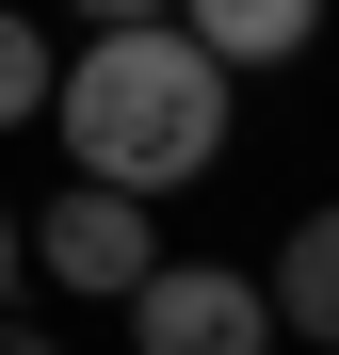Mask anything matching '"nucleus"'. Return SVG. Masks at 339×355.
I'll use <instances>...</instances> for the list:
<instances>
[{
  "mask_svg": "<svg viewBox=\"0 0 339 355\" xmlns=\"http://www.w3.org/2000/svg\"><path fill=\"white\" fill-rule=\"evenodd\" d=\"M226 113H243V81H226L178 17L97 33V49L49 65V130H65V162L97 178V194H178V178H210L226 162Z\"/></svg>",
  "mask_w": 339,
  "mask_h": 355,
  "instance_id": "f257e3e1",
  "label": "nucleus"
},
{
  "mask_svg": "<svg viewBox=\"0 0 339 355\" xmlns=\"http://www.w3.org/2000/svg\"><path fill=\"white\" fill-rule=\"evenodd\" d=\"M130 339H146V355H275V307H259L243 259H146Z\"/></svg>",
  "mask_w": 339,
  "mask_h": 355,
  "instance_id": "f03ea898",
  "label": "nucleus"
},
{
  "mask_svg": "<svg viewBox=\"0 0 339 355\" xmlns=\"http://www.w3.org/2000/svg\"><path fill=\"white\" fill-rule=\"evenodd\" d=\"M17 259L65 275V291H97V307H130L162 243H146V194H97V178H81V194H49V210L17 226Z\"/></svg>",
  "mask_w": 339,
  "mask_h": 355,
  "instance_id": "7ed1b4c3",
  "label": "nucleus"
},
{
  "mask_svg": "<svg viewBox=\"0 0 339 355\" xmlns=\"http://www.w3.org/2000/svg\"><path fill=\"white\" fill-rule=\"evenodd\" d=\"M259 307H275V339H323L339 355V194L275 243V275H259Z\"/></svg>",
  "mask_w": 339,
  "mask_h": 355,
  "instance_id": "20e7f679",
  "label": "nucleus"
},
{
  "mask_svg": "<svg viewBox=\"0 0 339 355\" xmlns=\"http://www.w3.org/2000/svg\"><path fill=\"white\" fill-rule=\"evenodd\" d=\"M178 33L210 49L226 81H243V65H291V49L323 33V0H178Z\"/></svg>",
  "mask_w": 339,
  "mask_h": 355,
  "instance_id": "39448f33",
  "label": "nucleus"
},
{
  "mask_svg": "<svg viewBox=\"0 0 339 355\" xmlns=\"http://www.w3.org/2000/svg\"><path fill=\"white\" fill-rule=\"evenodd\" d=\"M33 113H49V33L0 0V130H33Z\"/></svg>",
  "mask_w": 339,
  "mask_h": 355,
  "instance_id": "423d86ee",
  "label": "nucleus"
},
{
  "mask_svg": "<svg viewBox=\"0 0 339 355\" xmlns=\"http://www.w3.org/2000/svg\"><path fill=\"white\" fill-rule=\"evenodd\" d=\"M81 33H146V17H178V0H65Z\"/></svg>",
  "mask_w": 339,
  "mask_h": 355,
  "instance_id": "0eeeda50",
  "label": "nucleus"
},
{
  "mask_svg": "<svg viewBox=\"0 0 339 355\" xmlns=\"http://www.w3.org/2000/svg\"><path fill=\"white\" fill-rule=\"evenodd\" d=\"M0 355H65V339H49V323H0Z\"/></svg>",
  "mask_w": 339,
  "mask_h": 355,
  "instance_id": "6e6552de",
  "label": "nucleus"
},
{
  "mask_svg": "<svg viewBox=\"0 0 339 355\" xmlns=\"http://www.w3.org/2000/svg\"><path fill=\"white\" fill-rule=\"evenodd\" d=\"M0 291H17V210H0Z\"/></svg>",
  "mask_w": 339,
  "mask_h": 355,
  "instance_id": "1a4fd4ad",
  "label": "nucleus"
}]
</instances>
